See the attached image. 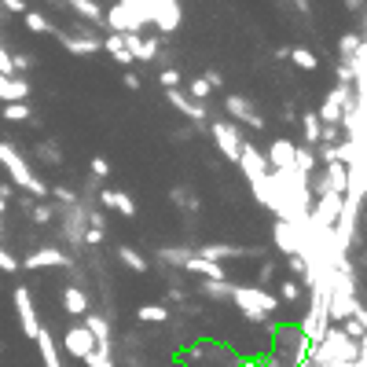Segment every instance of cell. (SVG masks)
<instances>
[{
	"label": "cell",
	"mask_w": 367,
	"mask_h": 367,
	"mask_svg": "<svg viewBox=\"0 0 367 367\" xmlns=\"http://www.w3.org/2000/svg\"><path fill=\"white\" fill-rule=\"evenodd\" d=\"M228 301H235L243 316H246V320H254V323L272 320V316H275V309H279V297L268 294L265 286H235V283H231Z\"/></svg>",
	"instance_id": "cell-1"
},
{
	"label": "cell",
	"mask_w": 367,
	"mask_h": 367,
	"mask_svg": "<svg viewBox=\"0 0 367 367\" xmlns=\"http://www.w3.org/2000/svg\"><path fill=\"white\" fill-rule=\"evenodd\" d=\"M122 4L133 8L143 22H154L162 33L180 30V22H184V15H180V0H122Z\"/></svg>",
	"instance_id": "cell-2"
},
{
	"label": "cell",
	"mask_w": 367,
	"mask_h": 367,
	"mask_svg": "<svg viewBox=\"0 0 367 367\" xmlns=\"http://www.w3.org/2000/svg\"><path fill=\"white\" fill-rule=\"evenodd\" d=\"M0 165H4L8 173H11V180H15L19 188H26V191H30L33 199H44V195H48L44 180L37 177L33 169H30V162H26L22 154H19L15 147H11V143H4V140H0Z\"/></svg>",
	"instance_id": "cell-3"
},
{
	"label": "cell",
	"mask_w": 367,
	"mask_h": 367,
	"mask_svg": "<svg viewBox=\"0 0 367 367\" xmlns=\"http://www.w3.org/2000/svg\"><path fill=\"white\" fill-rule=\"evenodd\" d=\"M349 99H352V88H349V85H334L331 92H327L323 107L316 111L320 125H327V129H338V125H342V111H345Z\"/></svg>",
	"instance_id": "cell-4"
},
{
	"label": "cell",
	"mask_w": 367,
	"mask_h": 367,
	"mask_svg": "<svg viewBox=\"0 0 367 367\" xmlns=\"http://www.w3.org/2000/svg\"><path fill=\"white\" fill-rule=\"evenodd\" d=\"M209 133H213V143L220 147L228 162L239 165V154H243V133L239 125H228V122H209Z\"/></svg>",
	"instance_id": "cell-5"
},
{
	"label": "cell",
	"mask_w": 367,
	"mask_h": 367,
	"mask_svg": "<svg viewBox=\"0 0 367 367\" xmlns=\"http://www.w3.org/2000/svg\"><path fill=\"white\" fill-rule=\"evenodd\" d=\"M309 225V220H305ZM305 225H286V220H275V228H272V239H275V246L291 257V254H301L305 257Z\"/></svg>",
	"instance_id": "cell-6"
},
{
	"label": "cell",
	"mask_w": 367,
	"mask_h": 367,
	"mask_svg": "<svg viewBox=\"0 0 367 367\" xmlns=\"http://www.w3.org/2000/svg\"><path fill=\"white\" fill-rule=\"evenodd\" d=\"M122 37V44H125V51L129 56H133V63L140 59V63H154L158 59V41H154V37H143V33H117Z\"/></svg>",
	"instance_id": "cell-7"
},
{
	"label": "cell",
	"mask_w": 367,
	"mask_h": 367,
	"mask_svg": "<svg viewBox=\"0 0 367 367\" xmlns=\"http://www.w3.org/2000/svg\"><path fill=\"white\" fill-rule=\"evenodd\" d=\"M15 309H19V323H22V334L26 338H37L41 331V320H37V305L26 286H15Z\"/></svg>",
	"instance_id": "cell-8"
},
{
	"label": "cell",
	"mask_w": 367,
	"mask_h": 367,
	"mask_svg": "<svg viewBox=\"0 0 367 367\" xmlns=\"http://www.w3.org/2000/svg\"><path fill=\"white\" fill-rule=\"evenodd\" d=\"M228 114L235 117V125H250V129H265V117H261L257 111H254V103L246 99V96H228Z\"/></svg>",
	"instance_id": "cell-9"
},
{
	"label": "cell",
	"mask_w": 367,
	"mask_h": 367,
	"mask_svg": "<svg viewBox=\"0 0 367 367\" xmlns=\"http://www.w3.org/2000/svg\"><path fill=\"white\" fill-rule=\"evenodd\" d=\"M56 37L70 56H96V51H103V37H74L67 30H56Z\"/></svg>",
	"instance_id": "cell-10"
},
{
	"label": "cell",
	"mask_w": 367,
	"mask_h": 367,
	"mask_svg": "<svg viewBox=\"0 0 367 367\" xmlns=\"http://www.w3.org/2000/svg\"><path fill=\"white\" fill-rule=\"evenodd\" d=\"M165 99L173 103V107H177L184 117H191V122H209V111H206V103H195V99H188L180 88H165Z\"/></svg>",
	"instance_id": "cell-11"
},
{
	"label": "cell",
	"mask_w": 367,
	"mask_h": 367,
	"mask_svg": "<svg viewBox=\"0 0 367 367\" xmlns=\"http://www.w3.org/2000/svg\"><path fill=\"white\" fill-rule=\"evenodd\" d=\"M294 147L297 143H291V140H272V147H268V154H265V162H268V173H275V169H291L294 165Z\"/></svg>",
	"instance_id": "cell-12"
},
{
	"label": "cell",
	"mask_w": 367,
	"mask_h": 367,
	"mask_svg": "<svg viewBox=\"0 0 367 367\" xmlns=\"http://www.w3.org/2000/svg\"><path fill=\"white\" fill-rule=\"evenodd\" d=\"M239 169L246 173V180H261L268 173V162H265V154H261L257 147H250V143H243V154H239Z\"/></svg>",
	"instance_id": "cell-13"
},
{
	"label": "cell",
	"mask_w": 367,
	"mask_h": 367,
	"mask_svg": "<svg viewBox=\"0 0 367 367\" xmlns=\"http://www.w3.org/2000/svg\"><path fill=\"white\" fill-rule=\"evenodd\" d=\"M22 99H30V81L19 74H0V103H22Z\"/></svg>",
	"instance_id": "cell-14"
},
{
	"label": "cell",
	"mask_w": 367,
	"mask_h": 367,
	"mask_svg": "<svg viewBox=\"0 0 367 367\" xmlns=\"http://www.w3.org/2000/svg\"><path fill=\"white\" fill-rule=\"evenodd\" d=\"M70 257L59 250V246H44V250H33L26 257V268H67Z\"/></svg>",
	"instance_id": "cell-15"
},
{
	"label": "cell",
	"mask_w": 367,
	"mask_h": 367,
	"mask_svg": "<svg viewBox=\"0 0 367 367\" xmlns=\"http://www.w3.org/2000/svg\"><path fill=\"white\" fill-rule=\"evenodd\" d=\"M63 345H67V352H70V357H77V360H85L88 352L96 349V342H92V334L85 331V327H70L67 338H63Z\"/></svg>",
	"instance_id": "cell-16"
},
{
	"label": "cell",
	"mask_w": 367,
	"mask_h": 367,
	"mask_svg": "<svg viewBox=\"0 0 367 367\" xmlns=\"http://www.w3.org/2000/svg\"><path fill=\"white\" fill-rule=\"evenodd\" d=\"M195 254L206 257V261H213V265H220L225 257H250L254 250H243V246H228V243H206V246H199Z\"/></svg>",
	"instance_id": "cell-17"
},
{
	"label": "cell",
	"mask_w": 367,
	"mask_h": 367,
	"mask_svg": "<svg viewBox=\"0 0 367 367\" xmlns=\"http://www.w3.org/2000/svg\"><path fill=\"white\" fill-rule=\"evenodd\" d=\"M85 331L92 334V342H96V349L99 352H111V323L103 320V316H96V312H85Z\"/></svg>",
	"instance_id": "cell-18"
},
{
	"label": "cell",
	"mask_w": 367,
	"mask_h": 367,
	"mask_svg": "<svg viewBox=\"0 0 367 367\" xmlns=\"http://www.w3.org/2000/svg\"><path fill=\"white\" fill-rule=\"evenodd\" d=\"M184 268L188 272H195V275H202V279H228L225 275V265H213V261H206V257H199V254H188V261H184Z\"/></svg>",
	"instance_id": "cell-19"
},
{
	"label": "cell",
	"mask_w": 367,
	"mask_h": 367,
	"mask_svg": "<svg viewBox=\"0 0 367 367\" xmlns=\"http://www.w3.org/2000/svg\"><path fill=\"white\" fill-rule=\"evenodd\" d=\"M33 342H37V349H41V360H44V367H67V364L59 360L56 338H51V334L44 331V327H41V331H37V338H33Z\"/></svg>",
	"instance_id": "cell-20"
},
{
	"label": "cell",
	"mask_w": 367,
	"mask_h": 367,
	"mask_svg": "<svg viewBox=\"0 0 367 367\" xmlns=\"http://www.w3.org/2000/svg\"><path fill=\"white\" fill-rule=\"evenodd\" d=\"M99 199H103V206H111V209H117V213H122V217H136V202H133V199H129V195H125V191H114V188H107V191H103V195H99Z\"/></svg>",
	"instance_id": "cell-21"
},
{
	"label": "cell",
	"mask_w": 367,
	"mask_h": 367,
	"mask_svg": "<svg viewBox=\"0 0 367 367\" xmlns=\"http://www.w3.org/2000/svg\"><path fill=\"white\" fill-rule=\"evenodd\" d=\"M63 309H67L70 316H85L88 312V294L81 291V286H67V291H63Z\"/></svg>",
	"instance_id": "cell-22"
},
{
	"label": "cell",
	"mask_w": 367,
	"mask_h": 367,
	"mask_svg": "<svg viewBox=\"0 0 367 367\" xmlns=\"http://www.w3.org/2000/svg\"><path fill=\"white\" fill-rule=\"evenodd\" d=\"M103 51L114 59V63H122V67H133V56L125 51V44H122V37L117 33H111V37H103Z\"/></svg>",
	"instance_id": "cell-23"
},
{
	"label": "cell",
	"mask_w": 367,
	"mask_h": 367,
	"mask_svg": "<svg viewBox=\"0 0 367 367\" xmlns=\"http://www.w3.org/2000/svg\"><path fill=\"white\" fill-rule=\"evenodd\" d=\"M117 261H122V265L129 268V272H147V257H140L133 246H117Z\"/></svg>",
	"instance_id": "cell-24"
},
{
	"label": "cell",
	"mask_w": 367,
	"mask_h": 367,
	"mask_svg": "<svg viewBox=\"0 0 367 367\" xmlns=\"http://www.w3.org/2000/svg\"><path fill=\"white\" fill-rule=\"evenodd\" d=\"M26 30H33V33H48V37H56V30H59V26H51L44 15H41V11H26Z\"/></svg>",
	"instance_id": "cell-25"
},
{
	"label": "cell",
	"mask_w": 367,
	"mask_h": 367,
	"mask_svg": "<svg viewBox=\"0 0 367 367\" xmlns=\"http://www.w3.org/2000/svg\"><path fill=\"white\" fill-rule=\"evenodd\" d=\"M286 59H291L294 67H301V70H316L320 67V59L312 56L309 48H291V51H286Z\"/></svg>",
	"instance_id": "cell-26"
},
{
	"label": "cell",
	"mask_w": 367,
	"mask_h": 367,
	"mask_svg": "<svg viewBox=\"0 0 367 367\" xmlns=\"http://www.w3.org/2000/svg\"><path fill=\"white\" fill-rule=\"evenodd\" d=\"M136 316H140L143 323H165V320H169V309H165V305H140Z\"/></svg>",
	"instance_id": "cell-27"
},
{
	"label": "cell",
	"mask_w": 367,
	"mask_h": 367,
	"mask_svg": "<svg viewBox=\"0 0 367 367\" xmlns=\"http://www.w3.org/2000/svg\"><path fill=\"white\" fill-rule=\"evenodd\" d=\"M0 114H4V122H30V103H4V111H0Z\"/></svg>",
	"instance_id": "cell-28"
},
{
	"label": "cell",
	"mask_w": 367,
	"mask_h": 367,
	"mask_svg": "<svg viewBox=\"0 0 367 367\" xmlns=\"http://www.w3.org/2000/svg\"><path fill=\"white\" fill-rule=\"evenodd\" d=\"M199 291H202L206 297H228V294H231V283H228V279H202Z\"/></svg>",
	"instance_id": "cell-29"
},
{
	"label": "cell",
	"mask_w": 367,
	"mask_h": 367,
	"mask_svg": "<svg viewBox=\"0 0 367 367\" xmlns=\"http://www.w3.org/2000/svg\"><path fill=\"white\" fill-rule=\"evenodd\" d=\"M301 125H305V143H320L323 140V125H320L316 114H305V117H301Z\"/></svg>",
	"instance_id": "cell-30"
},
{
	"label": "cell",
	"mask_w": 367,
	"mask_h": 367,
	"mask_svg": "<svg viewBox=\"0 0 367 367\" xmlns=\"http://www.w3.org/2000/svg\"><path fill=\"white\" fill-rule=\"evenodd\" d=\"M169 199H173L177 206H184V209H195V206H199V199L191 195V188H173V191H169Z\"/></svg>",
	"instance_id": "cell-31"
},
{
	"label": "cell",
	"mask_w": 367,
	"mask_h": 367,
	"mask_svg": "<svg viewBox=\"0 0 367 367\" xmlns=\"http://www.w3.org/2000/svg\"><path fill=\"white\" fill-rule=\"evenodd\" d=\"M286 265H291V272L297 275L301 283H309V265H305V257H301V254H291V257H286Z\"/></svg>",
	"instance_id": "cell-32"
},
{
	"label": "cell",
	"mask_w": 367,
	"mask_h": 367,
	"mask_svg": "<svg viewBox=\"0 0 367 367\" xmlns=\"http://www.w3.org/2000/svg\"><path fill=\"white\" fill-rule=\"evenodd\" d=\"M209 92H213V88L206 85V77H195V81H191V96H188V99H195V103H206V99H209Z\"/></svg>",
	"instance_id": "cell-33"
},
{
	"label": "cell",
	"mask_w": 367,
	"mask_h": 367,
	"mask_svg": "<svg viewBox=\"0 0 367 367\" xmlns=\"http://www.w3.org/2000/svg\"><path fill=\"white\" fill-rule=\"evenodd\" d=\"M85 367H114V360H111V352H99V349H92L88 357L81 360Z\"/></svg>",
	"instance_id": "cell-34"
},
{
	"label": "cell",
	"mask_w": 367,
	"mask_h": 367,
	"mask_svg": "<svg viewBox=\"0 0 367 367\" xmlns=\"http://www.w3.org/2000/svg\"><path fill=\"white\" fill-rule=\"evenodd\" d=\"M158 81H162V88H180V70L177 67H165L158 74Z\"/></svg>",
	"instance_id": "cell-35"
},
{
	"label": "cell",
	"mask_w": 367,
	"mask_h": 367,
	"mask_svg": "<svg viewBox=\"0 0 367 367\" xmlns=\"http://www.w3.org/2000/svg\"><path fill=\"white\" fill-rule=\"evenodd\" d=\"M37 154H41V158H48V165H59V162H63V151H56L51 143H41V147H37Z\"/></svg>",
	"instance_id": "cell-36"
},
{
	"label": "cell",
	"mask_w": 367,
	"mask_h": 367,
	"mask_svg": "<svg viewBox=\"0 0 367 367\" xmlns=\"http://www.w3.org/2000/svg\"><path fill=\"white\" fill-rule=\"evenodd\" d=\"M188 254H191V250H162V261H169V265H180V268H184Z\"/></svg>",
	"instance_id": "cell-37"
},
{
	"label": "cell",
	"mask_w": 367,
	"mask_h": 367,
	"mask_svg": "<svg viewBox=\"0 0 367 367\" xmlns=\"http://www.w3.org/2000/svg\"><path fill=\"white\" fill-rule=\"evenodd\" d=\"M297 297H301V283L283 279V301H297Z\"/></svg>",
	"instance_id": "cell-38"
},
{
	"label": "cell",
	"mask_w": 367,
	"mask_h": 367,
	"mask_svg": "<svg viewBox=\"0 0 367 367\" xmlns=\"http://www.w3.org/2000/svg\"><path fill=\"white\" fill-rule=\"evenodd\" d=\"M0 8L11 11V15H26V11H30V8H26V0H0Z\"/></svg>",
	"instance_id": "cell-39"
},
{
	"label": "cell",
	"mask_w": 367,
	"mask_h": 367,
	"mask_svg": "<svg viewBox=\"0 0 367 367\" xmlns=\"http://www.w3.org/2000/svg\"><path fill=\"white\" fill-rule=\"evenodd\" d=\"M51 195H56L63 206H77V195H74L70 188H51Z\"/></svg>",
	"instance_id": "cell-40"
},
{
	"label": "cell",
	"mask_w": 367,
	"mask_h": 367,
	"mask_svg": "<svg viewBox=\"0 0 367 367\" xmlns=\"http://www.w3.org/2000/svg\"><path fill=\"white\" fill-rule=\"evenodd\" d=\"M0 272H19V261L11 257V254L4 250V246H0Z\"/></svg>",
	"instance_id": "cell-41"
},
{
	"label": "cell",
	"mask_w": 367,
	"mask_h": 367,
	"mask_svg": "<svg viewBox=\"0 0 367 367\" xmlns=\"http://www.w3.org/2000/svg\"><path fill=\"white\" fill-rule=\"evenodd\" d=\"M92 173H96V177H107V173H111L107 158H92Z\"/></svg>",
	"instance_id": "cell-42"
},
{
	"label": "cell",
	"mask_w": 367,
	"mask_h": 367,
	"mask_svg": "<svg viewBox=\"0 0 367 367\" xmlns=\"http://www.w3.org/2000/svg\"><path fill=\"white\" fill-rule=\"evenodd\" d=\"M33 220H37V225H48V220H51V209H48V206H37V209H33Z\"/></svg>",
	"instance_id": "cell-43"
},
{
	"label": "cell",
	"mask_w": 367,
	"mask_h": 367,
	"mask_svg": "<svg viewBox=\"0 0 367 367\" xmlns=\"http://www.w3.org/2000/svg\"><path fill=\"white\" fill-rule=\"evenodd\" d=\"M272 275H275V265H265V268H261V279H265V283L272 279Z\"/></svg>",
	"instance_id": "cell-44"
},
{
	"label": "cell",
	"mask_w": 367,
	"mask_h": 367,
	"mask_svg": "<svg viewBox=\"0 0 367 367\" xmlns=\"http://www.w3.org/2000/svg\"><path fill=\"white\" fill-rule=\"evenodd\" d=\"M345 8H349V11H360V8H364V0H345Z\"/></svg>",
	"instance_id": "cell-45"
},
{
	"label": "cell",
	"mask_w": 367,
	"mask_h": 367,
	"mask_svg": "<svg viewBox=\"0 0 367 367\" xmlns=\"http://www.w3.org/2000/svg\"><path fill=\"white\" fill-rule=\"evenodd\" d=\"M294 4H297V11H301V15H309V0H294Z\"/></svg>",
	"instance_id": "cell-46"
},
{
	"label": "cell",
	"mask_w": 367,
	"mask_h": 367,
	"mask_svg": "<svg viewBox=\"0 0 367 367\" xmlns=\"http://www.w3.org/2000/svg\"><path fill=\"white\" fill-rule=\"evenodd\" d=\"M4 209H8V199H4V191H0V217H4Z\"/></svg>",
	"instance_id": "cell-47"
}]
</instances>
